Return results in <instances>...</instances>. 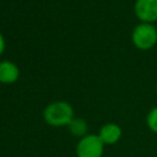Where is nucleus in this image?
<instances>
[{
  "label": "nucleus",
  "mask_w": 157,
  "mask_h": 157,
  "mask_svg": "<svg viewBox=\"0 0 157 157\" xmlns=\"http://www.w3.org/2000/svg\"><path fill=\"white\" fill-rule=\"evenodd\" d=\"M20 77V69L18 66L10 60H1L0 61V83L11 85L15 83Z\"/></svg>",
  "instance_id": "nucleus-6"
},
{
  "label": "nucleus",
  "mask_w": 157,
  "mask_h": 157,
  "mask_svg": "<svg viewBox=\"0 0 157 157\" xmlns=\"http://www.w3.org/2000/svg\"><path fill=\"white\" fill-rule=\"evenodd\" d=\"M132 45L139 50H150L157 44V27L155 23H137L131 32Z\"/></svg>",
  "instance_id": "nucleus-2"
},
{
  "label": "nucleus",
  "mask_w": 157,
  "mask_h": 157,
  "mask_svg": "<svg viewBox=\"0 0 157 157\" xmlns=\"http://www.w3.org/2000/svg\"><path fill=\"white\" fill-rule=\"evenodd\" d=\"M123 135L121 128L115 123H107L101 126L98 136L103 141L104 145H114L117 144Z\"/></svg>",
  "instance_id": "nucleus-5"
},
{
  "label": "nucleus",
  "mask_w": 157,
  "mask_h": 157,
  "mask_svg": "<svg viewBox=\"0 0 157 157\" xmlns=\"http://www.w3.org/2000/svg\"><path fill=\"white\" fill-rule=\"evenodd\" d=\"M5 47H6V43H5V38L2 36V33L0 32V55L5 52Z\"/></svg>",
  "instance_id": "nucleus-9"
},
{
  "label": "nucleus",
  "mask_w": 157,
  "mask_h": 157,
  "mask_svg": "<svg viewBox=\"0 0 157 157\" xmlns=\"http://www.w3.org/2000/svg\"><path fill=\"white\" fill-rule=\"evenodd\" d=\"M156 92H157V82H156Z\"/></svg>",
  "instance_id": "nucleus-10"
},
{
  "label": "nucleus",
  "mask_w": 157,
  "mask_h": 157,
  "mask_svg": "<svg viewBox=\"0 0 157 157\" xmlns=\"http://www.w3.org/2000/svg\"><path fill=\"white\" fill-rule=\"evenodd\" d=\"M104 144L98 134H87L81 137L76 145L77 157H102L104 152Z\"/></svg>",
  "instance_id": "nucleus-3"
},
{
  "label": "nucleus",
  "mask_w": 157,
  "mask_h": 157,
  "mask_svg": "<svg viewBox=\"0 0 157 157\" xmlns=\"http://www.w3.org/2000/svg\"><path fill=\"white\" fill-rule=\"evenodd\" d=\"M70 132L74 135V136H77V137H83L87 135V130H88V125L86 123L85 119L82 118H74L70 124L67 125Z\"/></svg>",
  "instance_id": "nucleus-7"
},
{
  "label": "nucleus",
  "mask_w": 157,
  "mask_h": 157,
  "mask_svg": "<svg viewBox=\"0 0 157 157\" xmlns=\"http://www.w3.org/2000/svg\"><path fill=\"white\" fill-rule=\"evenodd\" d=\"M146 125L152 132L157 134V105H155L147 113V115H146Z\"/></svg>",
  "instance_id": "nucleus-8"
},
{
  "label": "nucleus",
  "mask_w": 157,
  "mask_h": 157,
  "mask_svg": "<svg viewBox=\"0 0 157 157\" xmlns=\"http://www.w3.org/2000/svg\"><path fill=\"white\" fill-rule=\"evenodd\" d=\"M134 13L140 22H157V0H135Z\"/></svg>",
  "instance_id": "nucleus-4"
},
{
  "label": "nucleus",
  "mask_w": 157,
  "mask_h": 157,
  "mask_svg": "<svg viewBox=\"0 0 157 157\" xmlns=\"http://www.w3.org/2000/svg\"><path fill=\"white\" fill-rule=\"evenodd\" d=\"M44 121L50 126H67L74 117V108L66 101H54L49 103L43 112Z\"/></svg>",
  "instance_id": "nucleus-1"
}]
</instances>
